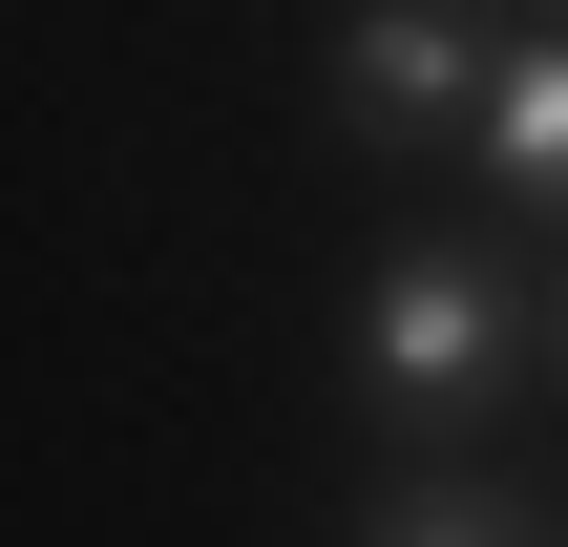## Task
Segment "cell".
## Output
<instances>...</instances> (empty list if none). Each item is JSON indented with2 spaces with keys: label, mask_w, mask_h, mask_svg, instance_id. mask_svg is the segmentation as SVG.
Segmentation results:
<instances>
[{
  "label": "cell",
  "mask_w": 568,
  "mask_h": 547,
  "mask_svg": "<svg viewBox=\"0 0 568 547\" xmlns=\"http://www.w3.org/2000/svg\"><path fill=\"white\" fill-rule=\"evenodd\" d=\"M358 547H568V485L485 464V443H379V485L337 506Z\"/></svg>",
  "instance_id": "3"
},
{
  "label": "cell",
  "mask_w": 568,
  "mask_h": 547,
  "mask_svg": "<svg viewBox=\"0 0 568 547\" xmlns=\"http://www.w3.org/2000/svg\"><path fill=\"white\" fill-rule=\"evenodd\" d=\"M548 379H568V274H548Z\"/></svg>",
  "instance_id": "5"
},
{
  "label": "cell",
  "mask_w": 568,
  "mask_h": 547,
  "mask_svg": "<svg viewBox=\"0 0 568 547\" xmlns=\"http://www.w3.org/2000/svg\"><path fill=\"white\" fill-rule=\"evenodd\" d=\"M506 84V0H337V126L379 169H443Z\"/></svg>",
  "instance_id": "2"
},
{
  "label": "cell",
  "mask_w": 568,
  "mask_h": 547,
  "mask_svg": "<svg viewBox=\"0 0 568 547\" xmlns=\"http://www.w3.org/2000/svg\"><path fill=\"white\" fill-rule=\"evenodd\" d=\"M464 169H485V211H548L568 232V21H506V84H485Z\"/></svg>",
  "instance_id": "4"
},
{
  "label": "cell",
  "mask_w": 568,
  "mask_h": 547,
  "mask_svg": "<svg viewBox=\"0 0 568 547\" xmlns=\"http://www.w3.org/2000/svg\"><path fill=\"white\" fill-rule=\"evenodd\" d=\"M527 379H548V295L506 232H400L358 274V422L379 443H485Z\"/></svg>",
  "instance_id": "1"
}]
</instances>
